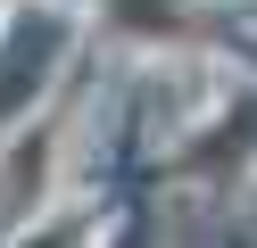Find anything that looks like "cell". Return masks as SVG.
Returning <instances> with one entry per match:
<instances>
[{"mask_svg":"<svg viewBox=\"0 0 257 248\" xmlns=\"http://www.w3.org/2000/svg\"><path fill=\"white\" fill-rule=\"evenodd\" d=\"M34 248H83V231H50V240H34Z\"/></svg>","mask_w":257,"mask_h":248,"instance_id":"cell-2","label":"cell"},{"mask_svg":"<svg viewBox=\"0 0 257 248\" xmlns=\"http://www.w3.org/2000/svg\"><path fill=\"white\" fill-rule=\"evenodd\" d=\"M42 182H50V132H42V141H17V157H9V190H0V215L17 223V215L42 198Z\"/></svg>","mask_w":257,"mask_h":248,"instance_id":"cell-1","label":"cell"}]
</instances>
